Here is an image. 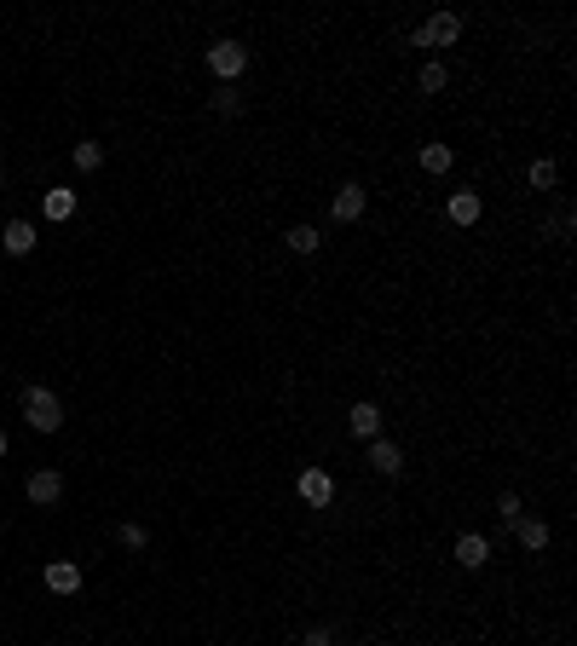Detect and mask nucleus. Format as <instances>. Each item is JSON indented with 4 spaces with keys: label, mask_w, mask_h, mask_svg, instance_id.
Returning <instances> with one entry per match:
<instances>
[{
    "label": "nucleus",
    "mask_w": 577,
    "mask_h": 646,
    "mask_svg": "<svg viewBox=\"0 0 577 646\" xmlns=\"http://www.w3.org/2000/svg\"><path fill=\"white\" fill-rule=\"evenodd\" d=\"M23 421L35 433H58L64 428V405H58L53 387H23Z\"/></svg>",
    "instance_id": "nucleus-1"
},
{
    "label": "nucleus",
    "mask_w": 577,
    "mask_h": 646,
    "mask_svg": "<svg viewBox=\"0 0 577 646\" xmlns=\"http://www.w3.org/2000/svg\"><path fill=\"white\" fill-rule=\"evenodd\" d=\"M208 70H214L219 81H237L243 70H249V46L243 41H214L208 46Z\"/></svg>",
    "instance_id": "nucleus-2"
},
{
    "label": "nucleus",
    "mask_w": 577,
    "mask_h": 646,
    "mask_svg": "<svg viewBox=\"0 0 577 646\" xmlns=\"http://www.w3.org/2000/svg\"><path fill=\"white\" fill-rule=\"evenodd\" d=\"M457 35H462V18H457V12H433V18L410 35V46H450Z\"/></svg>",
    "instance_id": "nucleus-3"
},
{
    "label": "nucleus",
    "mask_w": 577,
    "mask_h": 646,
    "mask_svg": "<svg viewBox=\"0 0 577 646\" xmlns=\"http://www.w3.org/2000/svg\"><path fill=\"white\" fill-rule=\"evenodd\" d=\"M23 491H29V503H35V508H53L58 496H64V473H58V468H35Z\"/></svg>",
    "instance_id": "nucleus-4"
},
{
    "label": "nucleus",
    "mask_w": 577,
    "mask_h": 646,
    "mask_svg": "<svg viewBox=\"0 0 577 646\" xmlns=\"http://www.w3.org/2000/svg\"><path fill=\"white\" fill-rule=\"evenodd\" d=\"M294 491H301V503H312V508H329V503H335V479H329L324 468H306L301 479H294Z\"/></svg>",
    "instance_id": "nucleus-5"
},
{
    "label": "nucleus",
    "mask_w": 577,
    "mask_h": 646,
    "mask_svg": "<svg viewBox=\"0 0 577 646\" xmlns=\"http://www.w3.org/2000/svg\"><path fill=\"white\" fill-rule=\"evenodd\" d=\"M370 468L382 473V479H399L404 473V450L392 445V438H370Z\"/></svg>",
    "instance_id": "nucleus-6"
},
{
    "label": "nucleus",
    "mask_w": 577,
    "mask_h": 646,
    "mask_svg": "<svg viewBox=\"0 0 577 646\" xmlns=\"http://www.w3.org/2000/svg\"><path fill=\"white\" fill-rule=\"evenodd\" d=\"M445 214H450V225H480V214H485V202H480V191H450V202H445Z\"/></svg>",
    "instance_id": "nucleus-7"
},
{
    "label": "nucleus",
    "mask_w": 577,
    "mask_h": 646,
    "mask_svg": "<svg viewBox=\"0 0 577 646\" xmlns=\"http://www.w3.org/2000/svg\"><path fill=\"white\" fill-rule=\"evenodd\" d=\"M347 428H352V438H364V445H370V438H382V410H375L370 398H359V405H352V416H347Z\"/></svg>",
    "instance_id": "nucleus-8"
},
{
    "label": "nucleus",
    "mask_w": 577,
    "mask_h": 646,
    "mask_svg": "<svg viewBox=\"0 0 577 646\" xmlns=\"http://www.w3.org/2000/svg\"><path fill=\"white\" fill-rule=\"evenodd\" d=\"M450 554H457V566H468V571H480L485 560H490V543L480 537V531H462L457 537V548H450Z\"/></svg>",
    "instance_id": "nucleus-9"
},
{
    "label": "nucleus",
    "mask_w": 577,
    "mask_h": 646,
    "mask_svg": "<svg viewBox=\"0 0 577 646\" xmlns=\"http://www.w3.org/2000/svg\"><path fill=\"white\" fill-rule=\"evenodd\" d=\"M364 209H370L364 185H341V191H335V219H341V225H352V219H359Z\"/></svg>",
    "instance_id": "nucleus-10"
},
{
    "label": "nucleus",
    "mask_w": 577,
    "mask_h": 646,
    "mask_svg": "<svg viewBox=\"0 0 577 646\" xmlns=\"http://www.w3.org/2000/svg\"><path fill=\"white\" fill-rule=\"evenodd\" d=\"M46 589H53V594H76V589H81V566L53 560V566H46Z\"/></svg>",
    "instance_id": "nucleus-11"
},
{
    "label": "nucleus",
    "mask_w": 577,
    "mask_h": 646,
    "mask_svg": "<svg viewBox=\"0 0 577 646\" xmlns=\"http://www.w3.org/2000/svg\"><path fill=\"white\" fill-rule=\"evenodd\" d=\"M0 242H6V254H29L35 249V225H29V219H6Z\"/></svg>",
    "instance_id": "nucleus-12"
},
{
    "label": "nucleus",
    "mask_w": 577,
    "mask_h": 646,
    "mask_svg": "<svg viewBox=\"0 0 577 646\" xmlns=\"http://www.w3.org/2000/svg\"><path fill=\"white\" fill-rule=\"evenodd\" d=\"M70 162H76V174H98V168H104V144H98V139H81L76 151H70Z\"/></svg>",
    "instance_id": "nucleus-13"
},
{
    "label": "nucleus",
    "mask_w": 577,
    "mask_h": 646,
    "mask_svg": "<svg viewBox=\"0 0 577 646\" xmlns=\"http://www.w3.org/2000/svg\"><path fill=\"white\" fill-rule=\"evenodd\" d=\"M514 531H520V548H532V554L548 548V519H514Z\"/></svg>",
    "instance_id": "nucleus-14"
},
{
    "label": "nucleus",
    "mask_w": 577,
    "mask_h": 646,
    "mask_svg": "<svg viewBox=\"0 0 577 646\" xmlns=\"http://www.w3.org/2000/svg\"><path fill=\"white\" fill-rule=\"evenodd\" d=\"M41 209H46V219H70V214H76V191H70V185L46 191V202H41Z\"/></svg>",
    "instance_id": "nucleus-15"
},
{
    "label": "nucleus",
    "mask_w": 577,
    "mask_h": 646,
    "mask_svg": "<svg viewBox=\"0 0 577 646\" xmlns=\"http://www.w3.org/2000/svg\"><path fill=\"white\" fill-rule=\"evenodd\" d=\"M289 249H294V254H317V249H324V231H312V225H289Z\"/></svg>",
    "instance_id": "nucleus-16"
},
{
    "label": "nucleus",
    "mask_w": 577,
    "mask_h": 646,
    "mask_svg": "<svg viewBox=\"0 0 577 646\" xmlns=\"http://www.w3.org/2000/svg\"><path fill=\"white\" fill-rule=\"evenodd\" d=\"M422 168H427V174H450V144H422Z\"/></svg>",
    "instance_id": "nucleus-17"
},
{
    "label": "nucleus",
    "mask_w": 577,
    "mask_h": 646,
    "mask_svg": "<svg viewBox=\"0 0 577 646\" xmlns=\"http://www.w3.org/2000/svg\"><path fill=\"white\" fill-rule=\"evenodd\" d=\"M445 81H450V70H445V64H422L416 87H422V93H445Z\"/></svg>",
    "instance_id": "nucleus-18"
},
{
    "label": "nucleus",
    "mask_w": 577,
    "mask_h": 646,
    "mask_svg": "<svg viewBox=\"0 0 577 646\" xmlns=\"http://www.w3.org/2000/svg\"><path fill=\"white\" fill-rule=\"evenodd\" d=\"M525 179H532L537 191H548V185H555V162H548V156H537V162L525 168Z\"/></svg>",
    "instance_id": "nucleus-19"
},
{
    "label": "nucleus",
    "mask_w": 577,
    "mask_h": 646,
    "mask_svg": "<svg viewBox=\"0 0 577 646\" xmlns=\"http://www.w3.org/2000/svg\"><path fill=\"white\" fill-rule=\"evenodd\" d=\"M497 514H502V519L514 526V519H525V503H520L514 491H502V496H497Z\"/></svg>",
    "instance_id": "nucleus-20"
},
{
    "label": "nucleus",
    "mask_w": 577,
    "mask_h": 646,
    "mask_svg": "<svg viewBox=\"0 0 577 646\" xmlns=\"http://www.w3.org/2000/svg\"><path fill=\"white\" fill-rule=\"evenodd\" d=\"M116 537H121V548H144V543H151V531H144V526H133V519H128V526H121Z\"/></svg>",
    "instance_id": "nucleus-21"
},
{
    "label": "nucleus",
    "mask_w": 577,
    "mask_h": 646,
    "mask_svg": "<svg viewBox=\"0 0 577 646\" xmlns=\"http://www.w3.org/2000/svg\"><path fill=\"white\" fill-rule=\"evenodd\" d=\"M548 237H555V242H566V237H572V209H560L555 219H548Z\"/></svg>",
    "instance_id": "nucleus-22"
},
{
    "label": "nucleus",
    "mask_w": 577,
    "mask_h": 646,
    "mask_svg": "<svg viewBox=\"0 0 577 646\" xmlns=\"http://www.w3.org/2000/svg\"><path fill=\"white\" fill-rule=\"evenodd\" d=\"M214 110H219V116H237V110H243V99H237V93H226V87H219V93H214Z\"/></svg>",
    "instance_id": "nucleus-23"
},
{
    "label": "nucleus",
    "mask_w": 577,
    "mask_h": 646,
    "mask_svg": "<svg viewBox=\"0 0 577 646\" xmlns=\"http://www.w3.org/2000/svg\"><path fill=\"white\" fill-rule=\"evenodd\" d=\"M301 646H329V629H324V624H317V629H306V641H301Z\"/></svg>",
    "instance_id": "nucleus-24"
},
{
    "label": "nucleus",
    "mask_w": 577,
    "mask_h": 646,
    "mask_svg": "<svg viewBox=\"0 0 577 646\" xmlns=\"http://www.w3.org/2000/svg\"><path fill=\"white\" fill-rule=\"evenodd\" d=\"M0 456H6V433H0Z\"/></svg>",
    "instance_id": "nucleus-25"
},
{
    "label": "nucleus",
    "mask_w": 577,
    "mask_h": 646,
    "mask_svg": "<svg viewBox=\"0 0 577 646\" xmlns=\"http://www.w3.org/2000/svg\"><path fill=\"white\" fill-rule=\"evenodd\" d=\"M0 179H6V168H0Z\"/></svg>",
    "instance_id": "nucleus-26"
}]
</instances>
